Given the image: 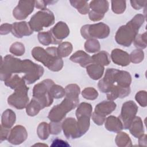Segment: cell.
Returning a JSON list of instances; mask_svg holds the SVG:
<instances>
[{
	"mask_svg": "<svg viewBox=\"0 0 147 147\" xmlns=\"http://www.w3.org/2000/svg\"><path fill=\"white\" fill-rule=\"evenodd\" d=\"M55 1H35V7L41 10H44L47 9V5L51 3L53 4Z\"/></svg>",
	"mask_w": 147,
	"mask_h": 147,
	"instance_id": "obj_44",
	"label": "cell"
},
{
	"mask_svg": "<svg viewBox=\"0 0 147 147\" xmlns=\"http://www.w3.org/2000/svg\"><path fill=\"white\" fill-rule=\"evenodd\" d=\"M28 91L29 87L27 86L15 90L14 92L8 97L7 103L17 109L26 108L29 103Z\"/></svg>",
	"mask_w": 147,
	"mask_h": 147,
	"instance_id": "obj_9",
	"label": "cell"
},
{
	"mask_svg": "<svg viewBox=\"0 0 147 147\" xmlns=\"http://www.w3.org/2000/svg\"><path fill=\"white\" fill-rule=\"evenodd\" d=\"M92 63L98 64L103 66L108 65L111 61L110 56L108 52L102 51L91 56Z\"/></svg>",
	"mask_w": 147,
	"mask_h": 147,
	"instance_id": "obj_26",
	"label": "cell"
},
{
	"mask_svg": "<svg viewBox=\"0 0 147 147\" xmlns=\"http://www.w3.org/2000/svg\"><path fill=\"white\" fill-rule=\"evenodd\" d=\"M105 14H101L96 13L92 10H90L88 13V17L91 21H98L102 20L104 17Z\"/></svg>",
	"mask_w": 147,
	"mask_h": 147,
	"instance_id": "obj_47",
	"label": "cell"
},
{
	"mask_svg": "<svg viewBox=\"0 0 147 147\" xmlns=\"http://www.w3.org/2000/svg\"><path fill=\"white\" fill-rule=\"evenodd\" d=\"M10 52L17 56H22L25 53V47L24 45L20 42H16L11 44L10 47Z\"/></svg>",
	"mask_w": 147,
	"mask_h": 147,
	"instance_id": "obj_38",
	"label": "cell"
},
{
	"mask_svg": "<svg viewBox=\"0 0 147 147\" xmlns=\"http://www.w3.org/2000/svg\"><path fill=\"white\" fill-rule=\"evenodd\" d=\"M138 109L137 105L133 100H129L123 103L118 118L123 124V129H129L131 121L136 115Z\"/></svg>",
	"mask_w": 147,
	"mask_h": 147,
	"instance_id": "obj_10",
	"label": "cell"
},
{
	"mask_svg": "<svg viewBox=\"0 0 147 147\" xmlns=\"http://www.w3.org/2000/svg\"><path fill=\"white\" fill-rule=\"evenodd\" d=\"M130 133L136 138H139L144 134L143 122L140 117L136 116L129 127Z\"/></svg>",
	"mask_w": 147,
	"mask_h": 147,
	"instance_id": "obj_21",
	"label": "cell"
},
{
	"mask_svg": "<svg viewBox=\"0 0 147 147\" xmlns=\"http://www.w3.org/2000/svg\"><path fill=\"white\" fill-rule=\"evenodd\" d=\"M130 87H121L114 84L111 90L107 93V99L113 101L118 98H123L130 94Z\"/></svg>",
	"mask_w": 147,
	"mask_h": 147,
	"instance_id": "obj_18",
	"label": "cell"
},
{
	"mask_svg": "<svg viewBox=\"0 0 147 147\" xmlns=\"http://www.w3.org/2000/svg\"><path fill=\"white\" fill-rule=\"evenodd\" d=\"M91 10L101 14H105L109 10V4L107 1L94 0L90 2L89 4Z\"/></svg>",
	"mask_w": 147,
	"mask_h": 147,
	"instance_id": "obj_24",
	"label": "cell"
},
{
	"mask_svg": "<svg viewBox=\"0 0 147 147\" xmlns=\"http://www.w3.org/2000/svg\"><path fill=\"white\" fill-rule=\"evenodd\" d=\"M111 59L114 64L122 67H126L130 63L129 54L118 48L114 49L111 51Z\"/></svg>",
	"mask_w": 147,
	"mask_h": 147,
	"instance_id": "obj_16",
	"label": "cell"
},
{
	"mask_svg": "<svg viewBox=\"0 0 147 147\" xmlns=\"http://www.w3.org/2000/svg\"><path fill=\"white\" fill-rule=\"evenodd\" d=\"M84 49L88 53H95L100 51V45L96 39H88L84 43Z\"/></svg>",
	"mask_w": 147,
	"mask_h": 147,
	"instance_id": "obj_34",
	"label": "cell"
},
{
	"mask_svg": "<svg viewBox=\"0 0 147 147\" xmlns=\"http://www.w3.org/2000/svg\"><path fill=\"white\" fill-rule=\"evenodd\" d=\"M57 49L58 55L62 58L67 57L71 54L73 49V47L69 42H62L59 44Z\"/></svg>",
	"mask_w": 147,
	"mask_h": 147,
	"instance_id": "obj_31",
	"label": "cell"
},
{
	"mask_svg": "<svg viewBox=\"0 0 147 147\" xmlns=\"http://www.w3.org/2000/svg\"><path fill=\"white\" fill-rule=\"evenodd\" d=\"M147 3V1H130V3L133 8L136 10H140L144 7Z\"/></svg>",
	"mask_w": 147,
	"mask_h": 147,
	"instance_id": "obj_46",
	"label": "cell"
},
{
	"mask_svg": "<svg viewBox=\"0 0 147 147\" xmlns=\"http://www.w3.org/2000/svg\"><path fill=\"white\" fill-rule=\"evenodd\" d=\"M49 92L51 96L55 99L61 98L65 95V89L61 86L55 83L51 86Z\"/></svg>",
	"mask_w": 147,
	"mask_h": 147,
	"instance_id": "obj_36",
	"label": "cell"
},
{
	"mask_svg": "<svg viewBox=\"0 0 147 147\" xmlns=\"http://www.w3.org/2000/svg\"><path fill=\"white\" fill-rule=\"evenodd\" d=\"M44 68L29 59L21 60L10 55H7L1 60L0 79L6 81L12 75L24 74L22 77L28 84H31L38 80L43 75Z\"/></svg>",
	"mask_w": 147,
	"mask_h": 147,
	"instance_id": "obj_1",
	"label": "cell"
},
{
	"mask_svg": "<svg viewBox=\"0 0 147 147\" xmlns=\"http://www.w3.org/2000/svg\"><path fill=\"white\" fill-rule=\"evenodd\" d=\"M79 102V98L74 99L65 96L60 104L52 108L49 112L48 118L52 122H60L68 113L78 106Z\"/></svg>",
	"mask_w": 147,
	"mask_h": 147,
	"instance_id": "obj_6",
	"label": "cell"
},
{
	"mask_svg": "<svg viewBox=\"0 0 147 147\" xmlns=\"http://www.w3.org/2000/svg\"><path fill=\"white\" fill-rule=\"evenodd\" d=\"M138 144L140 146H147V141H146V135L144 134L141 137L138 138Z\"/></svg>",
	"mask_w": 147,
	"mask_h": 147,
	"instance_id": "obj_51",
	"label": "cell"
},
{
	"mask_svg": "<svg viewBox=\"0 0 147 147\" xmlns=\"http://www.w3.org/2000/svg\"><path fill=\"white\" fill-rule=\"evenodd\" d=\"M37 38L39 42L44 45H49L50 44H57L52 34L49 30L47 32H41L38 33Z\"/></svg>",
	"mask_w": 147,
	"mask_h": 147,
	"instance_id": "obj_29",
	"label": "cell"
},
{
	"mask_svg": "<svg viewBox=\"0 0 147 147\" xmlns=\"http://www.w3.org/2000/svg\"><path fill=\"white\" fill-rule=\"evenodd\" d=\"M16 120L15 113L11 109H7L3 111L1 116V126L10 129Z\"/></svg>",
	"mask_w": 147,
	"mask_h": 147,
	"instance_id": "obj_23",
	"label": "cell"
},
{
	"mask_svg": "<svg viewBox=\"0 0 147 147\" xmlns=\"http://www.w3.org/2000/svg\"><path fill=\"white\" fill-rule=\"evenodd\" d=\"M71 5L76 8L82 14H86L90 11V6L87 1L84 0H73L69 1Z\"/></svg>",
	"mask_w": 147,
	"mask_h": 147,
	"instance_id": "obj_30",
	"label": "cell"
},
{
	"mask_svg": "<svg viewBox=\"0 0 147 147\" xmlns=\"http://www.w3.org/2000/svg\"><path fill=\"white\" fill-rule=\"evenodd\" d=\"M116 103L112 101L103 100L96 105L94 113L99 115L102 117L106 118V117L110 114L116 109Z\"/></svg>",
	"mask_w": 147,
	"mask_h": 147,
	"instance_id": "obj_17",
	"label": "cell"
},
{
	"mask_svg": "<svg viewBox=\"0 0 147 147\" xmlns=\"http://www.w3.org/2000/svg\"><path fill=\"white\" fill-rule=\"evenodd\" d=\"M80 33L82 36L86 40L103 39L109 36L110 28L103 22L84 25L80 29Z\"/></svg>",
	"mask_w": 147,
	"mask_h": 147,
	"instance_id": "obj_8",
	"label": "cell"
},
{
	"mask_svg": "<svg viewBox=\"0 0 147 147\" xmlns=\"http://www.w3.org/2000/svg\"><path fill=\"white\" fill-rule=\"evenodd\" d=\"M28 23L33 31L40 32L43 28L49 27L55 23V16L48 9L41 10L32 16Z\"/></svg>",
	"mask_w": 147,
	"mask_h": 147,
	"instance_id": "obj_7",
	"label": "cell"
},
{
	"mask_svg": "<svg viewBox=\"0 0 147 147\" xmlns=\"http://www.w3.org/2000/svg\"><path fill=\"white\" fill-rule=\"evenodd\" d=\"M92 119L93 121L97 125H102L103 123L105 122L106 118L102 117L99 115L95 114V113H92Z\"/></svg>",
	"mask_w": 147,
	"mask_h": 147,
	"instance_id": "obj_50",
	"label": "cell"
},
{
	"mask_svg": "<svg viewBox=\"0 0 147 147\" xmlns=\"http://www.w3.org/2000/svg\"><path fill=\"white\" fill-rule=\"evenodd\" d=\"M32 55L36 60L43 64L52 71H59L63 67V61L58 55L56 47H51L44 49L36 47L32 50Z\"/></svg>",
	"mask_w": 147,
	"mask_h": 147,
	"instance_id": "obj_3",
	"label": "cell"
},
{
	"mask_svg": "<svg viewBox=\"0 0 147 147\" xmlns=\"http://www.w3.org/2000/svg\"><path fill=\"white\" fill-rule=\"evenodd\" d=\"M135 99L141 107H146L147 105V94L145 90H141L137 92Z\"/></svg>",
	"mask_w": 147,
	"mask_h": 147,
	"instance_id": "obj_42",
	"label": "cell"
},
{
	"mask_svg": "<svg viewBox=\"0 0 147 147\" xmlns=\"http://www.w3.org/2000/svg\"><path fill=\"white\" fill-rule=\"evenodd\" d=\"M33 33L28 22L26 21L16 22L12 24L11 33L17 38H21L24 36H28Z\"/></svg>",
	"mask_w": 147,
	"mask_h": 147,
	"instance_id": "obj_15",
	"label": "cell"
},
{
	"mask_svg": "<svg viewBox=\"0 0 147 147\" xmlns=\"http://www.w3.org/2000/svg\"><path fill=\"white\" fill-rule=\"evenodd\" d=\"M12 24H9L7 23L3 24L0 27V34L1 35H6L11 32Z\"/></svg>",
	"mask_w": 147,
	"mask_h": 147,
	"instance_id": "obj_45",
	"label": "cell"
},
{
	"mask_svg": "<svg viewBox=\"0 0 147 147\" xmlns=\"http://www.w3.org/2000/svg\"><path fill=\"white\" fill-rule=\"evenodd\" d=\"M28 138V133L25 127L22 125H16L10 131L7 138L9 143L13 145H20Z\"/></svg>",
	"mask_w": 147,
	"mask_h": 147,
	"instance_id": "obj_13",
	"label": "cell"
},
{
	"mask_svg": "<svg viewBox=\"0 0 147 147\" xmlns=\"http://www.w3.org/2000/svg\"><path fill=\"white\" fill-rule=\"evenodd\" d=\"M50 133L56 135L59 134L62 129V126L60 122H52L49 123Z\"/></svg>",
	"mask_w": 147,
	"mask_h": 147,
	"instance_id": "obj_43",
	"label": "cell"
},
{
	"mask_svg": "<svg viewBox=\"0 0 147 147\" xmlns=\"http://www.w3.org/2000/svg\"><path fill=\"white\" fill-rule=\"evenodd\" d=\"M34 6L35 1H20L13 10V16L17 20H24L33 12Z\"/></svg>",
	"mask_w": 147,
	"mask_h": 147,
	"instance_id": "obj_11",
	"label": "cell"
},
{
	"mask_svg": "<svg viewBox=\"0 0 147 147\" xmlns=\"http://www.w3.org/2000/svg\"><path fill=\"white\" fill-rule=\"evenodd\" d=\"M102 81L112 87L114 83L121 87H130L131 83V76L129 72L118 70L115 68H108L106 69L105 76Z\"/></svg>",
	"mask_w": 147,
	"mask_h": 147,
	"instance_id": "obj_5",
	"label": "cell"
},
{
	"mask_svg": "<svg viewBox=\"0 0 147 147\" xmlns=\"http://www.w3.org/2000/svg\"><path fill=\"white\" fill-rule=\"evenodd\" d=\"M5 84L10 88L15 90L26 86V83L22 77L17 74L12 75L8 79L4 82Z\"/></svg>",
	"mask_w": 147,
	"mask_h": 147,
	"instance_id": "obj_25",
	"label": "cell"
},
{
	"mask_svg": "<svg viewBox=\"0 0 147 147\" xmlns=\"http://www.w3.org/2000/svg\"><path fill=\"white\" fill-rule=\"evenodd\" d=\"M57 44H60L61 41L69 34V29L67 24L63 21H59L50 29Z\"/></svg>",
	"mask_w": 147,
	"mask_h": 147,
	"instance_id": "obj_14",
	"label": "cell"
},
{
	"mask_svg": "<svg viewBox=\"0 0 147 147\" xmlns=\"http://www.w3.org/2000/svg\"><path fill=\"white\" fill-rule=\"evenodd\" d=\"M90 117L91 116L87 115H81L76 116L78 119L77 124L81 137L88 131L90 127Z\"/></svg>",
	"mask_w": 147,
	"mask_h": 147,
	"instance_id": "obj_27",
	"label": "cell"
},
{
	"mask_svg": "<svg viewBox=\"0 0 147 147\" xmlns=\"http://www.w3.org/2000/svg\"><path fill=\"white\" fill-rule=\"evenodd\" d=\"M37 133L40 139L42 140H47L51 134L49 124L45 122L40 123L37 126Z\"/></svg>",
	"mask_w": 147,
	"mask_h": 147,
	"instance_id": "obj_33",
	"label": "cell"
},
{
	"mask_svg": "<svg viewBox=\"0 0 147 147\" xmlns=\"http://www.w3.org/2000/svg\"><path fill=\"white\" fill-rule=\"evenodd\" d=\"M134 46L140 49H145L146 47V32H144L142 34H137L134 38Z\"/></svg>",
	"mask_w": 147,
	"mask_h": 147,
	"instance_id": "obj_39",
	"label": "cell"
},
{
	"mask_svg": "<svg viewBox=\"0 0 147 147\" xmlns=\"http://www.w3.org/2000/svg\"><path fill=\"white\" fill-rule=\"evenodd\" d=\"M115 142L119 147H128L132 146L131 139L129 135L125 132H118L115 138Z\"/></svg>",
	"mask_w": 147,
	"mask_h": 147,
	"instance_id": "obj_28",
	"label": "cell"
},
{
	"mask_svg": "<svg viewBox=\"0 0 147 147\" xmlns=\"http://www.w3.org/2000/svg\"><path fill=\"white\" fill-rule=\"evenodd\" d=\"M130 55V62L138 64L143 61L144 58V53L142 49H137L133 51Z\"/></svg>",
	"mask_w": 147,
	"mask_h": 147,
	"instance_id": "obj_41",
	"label": "cell"
},
{
	"mask_svg": "<svg viewBox=\"0 0 147 147\" xmlns=\"http://www.w3.org/2000/svg\"><path fill=\"white\" fill-rule=\"evenodd\" d=\"M62 129L65 137L68 139H75L81 137L78 124L77 121L72 117H68L61 123Z\"/></svg>",
	"mask_w": 147,
	"mask_h": 147,
	"instance_id": "obj_12",
	"label": "cell"
},
{
	"mask_svg": "<svg viewBox=\"0 0 147 147\" xmlns=\"http://www.w3.org/2000/svg\"><path fill=\"white\" fill-rule=\"evenodd\" d=\"M104 66L95 63H91L86 67L87 74L92 79L95 80L102 78L104 73Z\"/></svg>",
	"mask_w": 147,
	"mask_h": 147,
	"instance_id": "obj_22",
	"label": "cell"
},
{
	"mask_svg": "<svg viewBox=\"0 0 147 147\" xmlns=\"http://www.w3.org/2000/svg\"><path fill=\"white\" fill-rule=\"evenodd\" d=\"M1 137H0V141L2 142L4 140H7L9 133H10V129L5 127L2 126H1Z\"/></svg>",
	"mask_w": 147,
	"mask_h": 147,
	"instance_id": "obj_48",
	"label": "cell"
},
{
	"mask_svg": "<svg viewBox=\"0 0 147 147\" xmlns=\"http://www.w3.org/2000/svg\"><path fill=\"white\" fill-rule=\"evenodd\" d=\"M65 96L71 98H79L80 92V89L78 85L76 84H70L67 85L65 88Z\"/></svg>",
	"mask_w": 147,
	"mask_h": 147,
	"instance_id": "obj_35",
	"label": "cell"
},
{
	"mask_svg": "<svg viewBox=\"0 0 147 147\" xmlns=\"http://www.w3.org/2000/svg\"><path fill=\"white\" fill-rule=\"evenodd\" d=\"M51 146H69L70 145L67 143V141H64L61 139L56 138L52 141Z\"/></svg>",
	"mask_w": 147,
	"mask_h": 147,
	"instance_id": "obj_49",
	"label": "cell"
},
{
	"mask_svg": "<svg viewBox=\"0 0 147 147\" xmlns=\"http://www.w3.org/2000/svg\"><path fill=\"white\" fill-rule=\"evenodd\" d=\"M53 84L54 82L52 80L47 79L33 87V98L40 103L42 109L50 106L53 102V98L49 92L50 88Z\"/></svg>",
	"mask_w": 147,
	"mask_h": 147,
	"instance_id": "obj_4",
	"label": "cell"
},
{
	"mask_svg": "<svg viewBox=\"0 0 147 147\" xmlns=\"http://www.w3.org/2000/svg\"><path fill=\"white\" fill-rule=\"evenodd\" d=\"M126 1L122 0L111 1V9L117 14L123 13L126 9Z\"/></svg>",
	"mask_w": 147,
	"mask_h": 147,
	"instance_id": "obj_37",
	"label": "cell"
},
{
	"mask_svg": "<svg viewBox=\"0 0 147 147\" xmlns=\"http://www.w3.org/2000/svg\"><path fill=\"white\" fill-rule=\"evenodd\" d=\"M33 146H48L47 145H46V144H40V143H38V144H34Z\"/></svg>",
	"mask_w": 147,
	"mask_h": 147,
	"instance_id": "obj_52",
	"label": "cell"
},
{
	"mask_svg": "<svg viewBox=\"0 0 147 147\" xmlns=\"http://www.w3.org/2000/svg\"><path fill=\"white\" fill-rule=\"evenodd\" d=\"M42 109L40 103L34 99L32 98L26 107V114L30 117L36 115Z\"/></svg>",
	"mask_w": 147,
	"mask_h": 147,
	"instance_id": "obj_32",
	"label": "cell"
},
{
	"mask_svg": "<svg viewBox=\"0 0 147 147\" xmlns=\"http://www.w3.org/2000/svg\"><path fill=\"white\" fill-rule=\"evenodd\" d=\"M145 19V17L143 14H137L126 25L119 27L115 36L116 42L121 45L130 47L138 34Z\"/></svg>",
	"mask_w": 147,
	"mask_h": 147,
	"instance_id": "obj_2",
	"label": "cell"
},
{
	"mask_svg": "<svg viewBox=\"0 0 147 147\" xmlns=\"http://www.w3.org/2000/svg\"><path fill=\"white\" fill-rule=\"evenodd\" d=\"M105 128L113 132H119L123 129V124L118 117L113 115L109 116L105 120Z\"/></svg>",
	"mask_w": 147,
	"mask_h": 147,
	"instance_id": "obj_20",
	"label": "cell"
},
{
	"mask_svg": "<svg viewBox=\"0 0 147 147\" xmlns=\"http://www.w3.org/2000/svg\"><path fill=\"white\" fill-rule=\"evenodd\" d=\"M69 59L74 63H78L81 67L84 68H86L87 65L92 63L91 56L82 50H79L75 52L70 57Z\"/></svg>",
	"mask_w": 147,
	"mask_h": 147,
	"instance_id": "obj_19",
	"label": "cell"
},
{
	"mask_svg": "<svg viewBox=\"0 0 147 147\" xmlns=\"http://www.w3.org/2000/svg\"><path fill=\"white\" fill-rule=\"evenodd\" d=\"M82 96L87 100H95L98 96V91L93 87H86L82 92Z\"/></svg>",
	"mask_w": 147,
	"mask_h": 147,
	"instance_id": "obj_40",
	"label": "cell"
}]
</instances>
